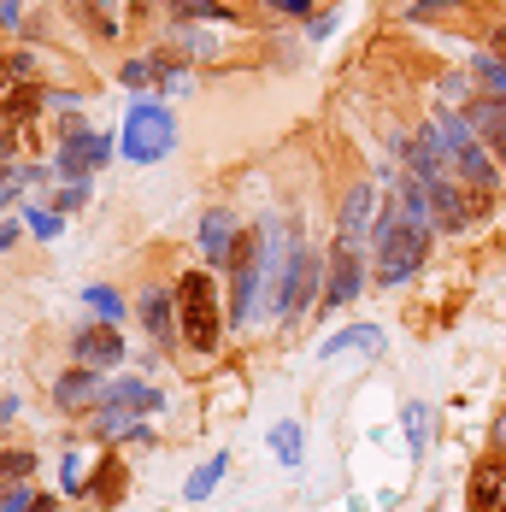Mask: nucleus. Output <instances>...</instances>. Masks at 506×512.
<instances>
[{"mask_svg":"<svg viewBox=\"0 0 506 512\" xmlns=\"http://www.w3.org/2000/svg\"><path fill=\"white\" fill-rule=\"evenodd\" d=\"M495 53H501V59H506V30H501V36H495Z\"/></svg>","mask_w":506,"mask_h":512,"instance_id":"obj_30","label":"nucleus"},{"mask_svg":"<svg viewBox=\"0 0 506 512\" xmlns=\"http://www.w3.org/2000/svg\"><path fill=\"white\" fill-rule=\"evenodd\" d=\"M83 201H89V183H83V177H71V183L59 189V212H71V206H83Z\"/></svg>","mask_w":506,"mask_h":512,"instance_id":"obj_24","label":"nucleus"},{"mask_svg":"<svg viewBox=\"0 0 506 512\" xmlns=\"http://www.w3.org/2000/svg\"><path fill=\"white\" fill-rule=\"evenodd\" d=\"M477 77H483V83L501 95V106H506V59L501 53H483V59H477Z\"/></svg>","mask_w":506,"mask_h":512,"instance_id":"obj_20","label":"nucleus"},{"mask_svg":"<svg viewBox=\"0 0 506 512\" xmlns=\"http://www.w3.org/2000/svg\"><path fill=\"white\" fill-rule=\"evenodd\" d=\"M177 318H183V330H189V348H201V354L218 348V289H212L206 271H189V277L177 283Z\"/></svg>","mask_w":506,"mask_h":512,"instance_id":"obj_3","label":"nucleus"},{"mask_svg":"<svg viewBox=\"0 0 506 512\" xmlns=\"http://www.w3.org/2000/svg\"><path fill=\"white\" fill-rule=\"evenodd\" d=\"M465 495H471V512H506V454L477 465Z\"/></svg>","mask_w":506,"mask_h":512,"instance_id":"obj_8","label":"nucleus"},{"mask_svg":"<svg viewBox=\"0 0 506 512\" xmlns=\"http://www.w3.org/2000/svg\"><path fill=\"white\" fill-rule=\"evenodd\" d=\"M424 136H430V142H436V148L448 154V165H454V171L465 177V183H471V189H477V195H483V201H489V195L501 189V171L489 165L483 142H471V124H465V118H454V112H436Z\"/></svg>","mask_w":506,"mask_h":512,"instance_id":"obj_2","label":"nucleus"},{"mask_svg":"<svg viewBox=\"0 0 506 512\" xmlns=\"http://www.w3.org/2000/svg\"><path fill=\"white\" fill-rule=\"evenodd\" d=\"M365 218H371V189L359 183V189H348V201H342V224H336V242H354L365 236Z\"/></svg>","mask_w":506,"mask_h":512,"instance_id":"obj_14","label":"nucleus"},{"mask_svg":"<svg viewBox=\"0 0 506 512\" xmlns=\"http://www.w3.org/2000/svg\"><path fill=\"white\" fill-rule=\"evenodd\" d=\"M312 283H318V254H312L306 242H295V248H289V271H283V295H277V318H283V324H295L306 312Z\"/></svg>","mask_w":506,"mask_h":512,"instance_id":"obj_5","label":"nucleus"},{"mask_svg":"<svg viewBox=\"0 0 506 512\" xmlns=\"http://www.w3.org/2000/svg\"><path fill=\"white\" fill-rule=\"evenodd\" d=\"M142 324L153 330V342H171V295L165 289H148L142 295Z\"/></svg>","mask_w":506,"mask_h":512,"instance_id":"obj_15","label":"nucleus"},{"mask_svg":"<svg viewBox=\"0 0 506 512\" xmlns=\"http://www.w3.org/2000/svg\"><path fill=\"white\" fill-rule=\"evenodd\" d=\"M259 254H265V230L236 242V324L253 318V283H259Z\"/></svg>","mask_w":506,"mask_h":512,"instance_id":"obj_7","label":"nucleus"},{"mask_svg":"<svg viewBox=\"0 0 506 512\" xmlns=\"http://www.w3.org/2000/svg\"><path fill=\"white\" fill-rule=\"evenodd\" d=\"M465 124H471V130L483 136V148H489V154L506 165V106H501V101H477Z\"/></svg>","mask_w":506,"mask_h":512,"instance_id":"obj_10","label":"nucleus"},{"mask_svg":"<svg viewBox=\"0 0 506 512\" xmlns=\"http://www.w3.org/2000/svg\"><path fill=\"white\" fill-rule=\"evenodd\" d=\"M83 295H89V307H95V312H106V318H124V301H118L112 289H83Z\"/></svg>","mask_w":506,"mask_h":512,"instance_id":"obj_22","label":"nucleus"},{"mask_svg":"<svg viewBox=\"0 0 506 512\" xmlns=\"http://www.w3.org/2000/svg\"><path fill=\"white\" fill-rule=\"evenodd\" d=\"M106 154H112L106 136H83V130H71L65 148H59V171H65V177H83V171H95Z\"/></svg>","mask_w":506,"mask_h":512,"instance_id":"obj_9","label":"nucleus"},{"mask_svg":"<svg viewBox=\"0 0 506 512\" xmlns=\"http://www.w3.org/2000/svg\"><path fill=\"white\" fill-rule=\"evenodd\" d=\"M359 295V248L354 242H336V265H330V307H342V301H354Z\"/></svg>","mask_w":506,"mask_h":512,"instance_id":"obj_11","label":"nucleus"},{"mask_svg":"<svg viewBox=\"0 0 506 512\" xmlns=\"http://www.w3.org/2000/svg\"><path fill=\"white\" fill-rule=\"evenodd\" d=\"M171 148H177V118L165 106H136L124 118V159L153 165V159H165Z\"/></svg>","mask_w":506,"mask_h":512,"instance_id":"obj_4","label":"nucleus"},{"mask_svg":"<svg viewBox=\"0 0 506 512\" xmlns=\"http://www.w3.org/2000/svg\"><path fill=\"white\" fill-rule=\"evenodd\" d=\"M148 77H153V65H148V59H136V65H124V83H148Z\"/></svg>","mask_w":506,"mask_h":512,"instance_id":"obj_27","label":"nucleus"},{"mask_svg":"<svg viewBox=\"0 0 506 512\" xmlns=\"http://www.w3.org/2000/svg\"><path fill=\"white\" fill-rule=\"evenodd\" d=\"M383 254H377V283H406L418 271V259L430 248L424 236V189H406V212H389L383 218Z\"/></svg>","mask_w":506,"mask_h":512,"instance_id":"obj_1","label":"nucleus"},{"mask_svg":"<svg viewBox=\"0 0 506 512\" xmlns=\"http://www.w3.org/2000/svg\"><path fill=\"white\" fill-rule=\"evenodd\" d=\"M36 77V59L30 53H0V106H12V95H24Z\"/></svg>","mask_w":506,"mask_h":512,"instance_id":"obj_13","label":"nucleus"},{"mask_svg":"<svg viewBox=\"0 0 506 512\" xmlns=\"http://www.w3.org/2000/svg\"><path fill=\"white\" fill-rule=\"evenodd\" d=\"M406 424H412V448H424V407H406Z\"/></svg>","mask_w":506,"mask_h":512,"instance_id":"obj_26","label":"nucleus"},{"mask_svg":"<svg viewBox=\"0 0 506 512\" xmlns=\"http://www.w3.org/2000/svg\"><path fill=\"white\" fill-rule=\"evenodd\" d=\"M224 471H230V460H224V454H218V460H206L201 471L189 477V501H206V495L218 489V477H224Z\"/></svg>","mask_w":506,"mask_h":512,"instance_id":"obj_17","label":"nucleus"},{"mask_svg":"<svg viewBox=\"0 0 506 512\" xmlns=\"http://www.w3.org/2000/svg\"><path fill=\"white\" fill-rule=\"evenodd\" d=\"M224 248H230V212H218V206H212V212L201 218V254L218 259Z\"/></svg>","mask_w":506,"mask_h":512,"instance_id":"obj_16","label":"nucleus"},{"mask_svg":"<svg viewBox=\"0 0 506 512\" xmlns=\"http://www.w3.org/2000/svg\"><path fill=\"white\" fill-rule=\"evenodd\" d=\"M348 348H377V330H359V336H330L318 354L324 359H336V354H348Z\"/></svg>","mask_w":506,"mask_h":512,"instance_id":"obj_21","label":"nucleus"},{"mask_svg":"<svg viewBox=\"0 0 506 512\" xmlns=\"http://www.w3.org/2000/svg\"><path fill=\"white\" fill-rule=\"evenodd\" d=\"M12 236H18V230H12V224H0V248H12Z\"/></svg>","mask_w":506,"mask_h":512,"instance_id":"obj_29","label":"nucleus"},{"mask_svg":"<svg viewBox=\"0 0 506 512\" xmlns=\"http://www.w3.org/2000/svg\"><path fill=\"white\" fill-rule=\"evenodd\" d=\"M277 12H312V0H271Z\"/></svg>","mask_w":506,"mask_h":512,"instance_id":"obj_28","label":"nucleus"},{"mask_svg":"<svg viewBox=\"0 0 506 512\" xmlns=\"http://www.w3.org/2000/svg\"><path fill=\"white\" fill-rule=\"evenodd\" d=\"M30 471H36V460H30V454H12V448L0 454V477H30Z\"/></svg>","mask_w":506,"mask_h":512,"instance_id":"obj_23","label":"nucleus"},{"mask_svg":"<svg viewBox=\"0 0 506 512\" xmlns=\"http://www.w3.org/2000/svg\"><path fill=\"white\" fill-rule=\"evenodd\" d=\"M53 401H59V407H89V401H101L95 365H77V371H65V377H59V389H53Z\"/></svg>","mask_w":506,"mask_h":512,"instance_id":"obj_12","label":"nucleus"},{"mask_svg":"<svg viewBox=\"0 0 506 512\" xmlns=\"http://www.w3.org/2000/svg\"><path fill=\"white\" fill-rule=\"evenodd\" d=\"M30 230H36L42 242H53V236H59V212H30Z\"/></svg>","mask_w":506,"mask_h":512,"instance_id":"obj_25","label":"nucleus"},{"mask_svg":"<svg viewBox=\"0 0 506 512\" xmlns=\"http://www.w3.org/2000/svg\"><path fill=\"white\" fill-rule=\"evenodd\" d=\"M83 6H89V18H95L101 36H118V24H124V0H83Z\"/></svg>","mask_w":506,"mask_h":512,"instance_id":"obj_18","label":"nucleus"},{"mask_svg":"<svg viewBox=\"0 0 506 512\" xmlns=\"http://www.w3.org/2000/svg\"><path fill=\"white\" fill-rule=\"evenodd\" d=\"M271 448H277L283 465H301V430H295V424H277V430H271Z\"/></svg>","mask_w":506,"mask_h":512,"instance_id":"obj_19","label":"nucleus"},{"mask_svg":"<svg viewBox=\"0 0 506 512\" xmlns=\"http://www.w3.org/2000/svg\"><path fill=\"white\" fill-rule=\"evenodd\" d=\"M71 354H77V365L106 371V365H118V359H124V336H118L112 324H83V330L71 336Z\"/></svg>","mask_w":506,"mask_h":512,"instance_id":"obj_6","label":"nucleus"}]
</instances>
